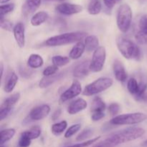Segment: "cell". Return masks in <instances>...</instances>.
<instances>
[{"instance_id":"cell-16","label":"cell","mask_w":147,"mask_h":147,"mask_svg":"<svg viewBox=\"0 0 147 147\" xmlns=\"http://www.w3.org/2000/svg\"><path fill=\"white\" fill-rule=\"evenodd\" d=\"M88 103L83 98H78L70 103L67 107V113L70 115L77 114L87 108Z\"/></svg>"},{"instance_id":"cell-35","label":"cell","mask_w":147,"mask_h":147,"mask_svg":"<svg viewBox=\"0 0 147 147\" xmlns=\"http://www.w3.org/2000/svg\"><path fill=\"white\" fill-rule=\"evenodd\" d=\"M58 71V67L54 65H50L48 67H46L42 72V74L44 76V77H48V76H53V75L56 74Z\"/></svg>"},{"instance_id":"cell-42","label":"cell","mask_w":147,"mask_h":147,"mask_svg":"<svg viewBox=\"0 0 147 147\" xmlns=\"http://www.w3.org/2000/svg\"><path fill=\"white\" fill-rule=\"evenodd\" d=\"M0 69H1V79H2L3 78V73H4V65H3V63H1V66H0Z\"/></svg>"},{"instance_id":"cell-38","label":"cell","mask_w":147,"mask_h":147,"mask_svg":"<svg viewBox=\"0 0 147 147\" xmlns=\"http://www.w3.org/2000/svg\"><path fill=\"white\" fill-rule=\"evenodd\" d=\"M120 106L119 104L116 103H113L111 104H110V106H109V112L112 116H116V115L119 113L120 111Z\"/></svg>"},{"instance_id":"cell-7","label":"cell","mask_w":147,"mask_h":147,"mask_svg":"<svg viewBox=\"0 0 147 147\" xmlns=\"http://www.w3.org/2000/svg\"><path fill=\"white\" fill-rule=\"evenodd\" d=\"M106 60V50L103 46H99L93 52L92 60L90 61V71L93 73L100 72L103 68Z\"/></svg>"},{"instance_id":"cell-4","label":"cell","mask_w":147,"mask_h":147,"mask_svg":"<svg viewBox=\"0 0 147 147\" xmlns=\"http://www.w3.org/2000/svg\"><path fill=\"white\" fill-rule=\"evenodd\" d=\"M132 10L130 6L127 4H123L119 7L117 11L116 23L119 30L121 32L126 33L129 30L131 24Z\"/></svg>"},{"instance_id":"cell-40","label":"cell","mask_w":147,"mask_h":147,"mask_svg":"<svg viewBox=\"0 0 147 147\" xmlns=\"http://www.w3.org/2000/svg\"><path fill=\"white\" fill-rule=\"evenodd\" d=\"M105 117L104 113H91V120L93 121H100V119H103Z\"/></svg>"},{"instance_id":"cell-19","label":"cell","mask_w":147,"mask_h":147,"mask_svg":"<svg viewBox=\"0 0 147 147\" xmlns=\"http://www.w3.org/2000/svg\"><path fill=\"white\" fill-rule=\"evenodd\" d=\"M18 82V76L14 73L11 71L9 73L7 78L5 80V83L4 85V90L6 93H11L15 88Z\"/></svg>"},{"instance_id":"cell-8","label":"cell","mask_w":147,"mask_h":147,"mask_svg":"<svg viewBox=\"0 0 147 147\" xmlns=\"http://www.w3.org/2000/svg\"><path fill=\"white\" fill-rule=\"evenodd\" d=\"M20 98V93H16L7 98L0 106V120L3 121L8 116L16 103Z\"/></svg>"},{"instance_id":"cell-9","label":"cell","mask_w":147,"mask_h":147,"mask_svg":"<svg viewBox=\"0 0 147 147\" xmlns=\"http://www.w3.org/2000/svg\"><path fill=\"white\" fill-rule=\"evenodd\" d=\"M82 93L81 83L78 80H74L69 88L65 90L60 96V100L62 103L77 97Z\"/></svg>"},{"instance_id":"cell-10","label":"cell","mask_w":147,"mask_h":147,"mask_svg":"<svg viewBox=\"0 0 147 147\" xmlns=\"http://www.w3.org/2000/svg\"><path fill=\"white\" fill-rule=\"evenodd\" d=\"M50 112V107L47 104L36 106L30 111L28 118L31 121H40L47 117Z\"/></svg>"},{"instance_id":"cell-22","label":"cell","mask_w":147,"mask_h":147,"mask_svg":"<svg viewBox=\"0 0 147 147\" xmlns=\"http://www.w3.org/2000/svg\"><path fill=\"white\" fill-rule=\"evenodd\" d=\"M27 65L29 67L37 69L41 67L44 64V60L41 55L38 54H31L27 60Z\"/></svg>"},{"instance_id":"cell-1","label":"cell","mask_w":147,"mask_h":147,"mask_svg":"<svg viewBox=\"0 0 147 147\" xmlns=\"http://www.w3.org/2000/svg\"><path fill=\"white\" fill-rule=\"evenodd\" d=\"M144 133V129L142 128L129 127L110 135L109 137L97 143L93 147H115L139 139Z\"/></svg>"},{"instance_id":"cell-43","label":"cell","mask_w":147,"mask_h":147,"mask_svg":"<svg viewBox=\"0 0 147 147\" xmlns=\"http://www.w3.org/2000/svg\"><path fill=\"white\" fill-rule=\"evenodd\" d=\"M10 0H0V3H1V4H6L7 2H8V1H9Z\"/></svg>"},{"instance_id":"cell-13","label":"cell","mask_w":147,"mask_h":147,"mask_svg":"<svg viewBox=\"0 0 147 147\" xmlns=\"http://www.w3.org/2000/svg\"><path fill=\"white\" fill-rule=\"evenodd\" d=\"M90 62L89 60H83L79 63L73 69V76L76 78H83L89 74Z\"/></svg>"},{"instance_id":"cell-23","label":"cell","mask_w":147,"mask_h":147,"mask_svg":"<svg viewBox=\"0 0 147 147\" xmlns=\"http://www.w3.org/2000/svg\"><path fill=\"white\" fill-rule=\"evenodd\" d=\"M84 44L88 52H94L99 47L98 38L95 35H88L85 39Z\"/></svg>"},{"instance_id":"cell-20","label":"cell","mask_w":147,"mask_h":147,"mask_svg":"<svg viewBox=\"0 0 147 147\" xmlns=\"http://www.w3.org/2000/svg\"><path fill=\"white\" fill-rule=\"evenodd\" d=\"M85 50H86V45L84 43L82 42L81 41L78 42L71 49L69 54V57L73 60H77L83 55Z\"/></svg>"},{"instance_id":"cell-34","label":"cell","mask_w":147,"mask_h":147,"mask_svg":"<svg viewBox=\"0 0 147 147\" xmlns=\"http://www.w3.org/2000/svg\"><path fill=\"white\" fill-rule=\"evenodd\" d=\"M93 134V130L91 129H85L84 130L82 131L80 134L76 137V141L77 142H82L86 139H88L91 135Z\"/></svg>"},{"instance_id":"cell-30","label":"cell","mask_w":147,"mask_h":147,"mask_svg":"<svg viewBox=\"0 0 147 147\" xmlns=\"http://www.w3.org/2000/svg\"><path fill=\"white\" fill-rule=\"evenodd\" d=\"M26 133L32 140L36 139L41 134V128L39 126H34L28 131H26Z\"/></svg>"},{"instance_id":"cell-15","label":"cell","mask_w":147,"mask_h":147,"mask_svg":"<svg viewBox=\"0 0 147 147\" xmlns=\"http://www.w3.org/2000/svg\"><path fill=\"white\" fill-rule=\"evenodd\" d=\"M13 34L17 45L20 47H24L25 45V29L24 24L19 22L13 28Z\"/></svg>"},{"instance_id":"cell-17","label":"cell","mask_w":147,"mask_h":147,"mask_svg":"<svg viewBox=\"0 0 147 147\" xmlns=\"http://www.w3.org/2000/svg\"><path fill=\"white\" fill-rule=\"evenodd\" d=\"M41 3L42 0H26L22 8L23 15L27 17L34 13L40 7Z\"/></svg>"},{"instance_id":"cell-39","label":"cell","mask_w":147,"mask_h":147,"mask_svg":"<svg viewBox=\"0 0 147 147\" xmlns=\"http://www.w3.org/2000/svg\"><path fill=\"white\" fill-rule=\"evenodd\" d=\"M121 1V0H103V3L109 9H111L116 4L120 2Z\"/></svg>"},{"instance_id":"cell-5","label":"cell","mask_w":147,"mask_h":147,"mask_svg":"<svg viewBox=\"0 0 147 147\" xmlns=\"http://www.w3.org/2000/svg\"><path fill=\"white\" fill-rule=\"evenodd\" d=\"M147 119V115L141 112L126 113L113 117L110 121V123L115 126L123 125H135L144 121Z\"/></svg>"},{"instance_id":"cell-45","label":"cell","mask_w":147,"mask_h":147,"mask_svg":"<svg viewBox=\"0 0 147 147\" xmlns=\"http://www.w3.org/2000/svg\"><path fill=\"white\" fill-rule=\"evenodd\" d=\"M46 1H63V0H46Z\"/></svg>"},{"instance_id":"cell-24","label":"cell","mask_w":147,"mask_h":147,"mask_svg":"<svg viewBox=\"0 0 147 147\" xmlns=\"http://www.w3.org/2000/svg\"><path fill=\"white\" fill-rule=\"evenodd\" d=\"M106 108V103H104V101L100 97H96L92 102L90 111L91 113H104Z\"/></svg>"},{"instance_id":"cell-25","label":"cell","mask_w":147,"mask_h":147,"mask_svg":"<svg viewBox=\"0 0 147 147\" xmlns=\"http://www.w3.org/2000/svg\"><path fill=\"white\" fill-rule=\"evenodd\" d=\"M15 129H7L1 131L0 133V144L4 145L9 140H11L15 135Z\"/></svg>"},{"instance_id":"cell-28","label":"cell","mask_w":147,"mask_h":147,"mask_svg":"<svg viewBox=\"0 0 147 147\" xmlns=\"http://www.w3.org/2000/svg\"><path fill=\"white\" fill-rule=\"evenodd\" d=\"M127 89L131 94L136 96L138 94L139 90V85L137 80L134 78H131L128 80Z\"/></svg>"},{"instance_id":"cell-11","label":"cell","mask_w":147,"mask_h":147,"mask_svg":"<svg viewBox=\"0 0 147 147\" xmlns=\"http://www.w3.org/2000/svg\"><path fill=\"white\" fill-rule=\"evenodd\" d=\"M56 11L63 15H73L83 11V7L79 4H70V3H62L55 7Z\"/></svg>"},{"instance_id":"cell-36","label":"cell","mask_w":147,"mask_h":147,"mask_svg":"<svg viewBox=\"0 0 147 147\" xmlns=\"http://www.w3.org/2000/svg\"><path fill=\"white\" fill-rule=\"evenodd\" d=\"M0 25H1V29L6 30V31H11L13 30L12 28V23L9 21V20L4 19V17H1V20H0Z\"/></svg>"},{"instance_id":"cell-6","label":"cell","mask_w":147,"mask_h":147,"mask_svg":"<svg viewBox=\"0 0 147 147\" xmlns=\"http://www.w3.org/2000/svg\"><path fill=\"white\" fill-rule=\"evenodd\" d=\"M113 83V81L111 78L106 77L99 78L85 87L83 94L86 96H94L109 89L111 87Z\"/></svg>"},{"instance_id":"cell-26","label":"cell","mask_w":147,"mask_h":147,"mask_svg":"<svg viewBox=\"0 0 147 147\" xmlns=\"http://www.w3.org/2000/svg\"><path fill=\"white\" fill-rule=\"evenodd\" d=\"M102 4L100 0H92L88 6V11L91 15H97L101 11Z\"/></svg>"},{"instance_id":"cell-21","label":"cell","mask_w":147,"mask_h":147,"mask_svg":"<svg viewBox=\"0 0 147 147\" xmlns=\"http://www.w3.org/2000/svg\"><path fill=\"white\" fill-rule=\"evenodd\" d=\"M48 17L49 15L46 11H38L32 17L31 20H30V22H31V24L32 26L37 27V26L41 25L43 23L45 22L47 19H48Z\"/></svg>"},{"instance_id":"cell-12","label":"cell","mask_w":147,"mask_h":147,"mask_svg":"<svg viewBox=\"0 0 147 147\" xmlns=\"http://www.w3.org/2000/svg\"><path fill=\"white\" fill-rule=\"evenodd\" d=\"M139 31L135 34V39L140 45L147 43V16H142L139 22Z\"/></svg>"},{"instance_id":"cell-31","label":"cell","mask_w":147,"mask_h":147,"mask_svg":"<svg viewBox=\"0 0 147 147\" xmlns=\"http://www.w3.org/2000/svg\"><path fill=\"white\" fill-rule=\"evenodd\" d=\"M31 142L32 139L29 137L26 131H24L23 133H22L21 136H20L18 145L20 147H29L31 144Z\"/></svg>"},{"instance_id":"cell-41","label":"cell","mask_w":147,"mask_h":147,"mask_svg":"<svg viewBox=\"0 0 147 147\" xmlns=\"http://www.w3.org/2000/svg\"><path fill=\"white\" fill-rule=\"evenodd\" d=\"M60 114H61V110H60V109H57V110H56L53 113V114L51 116L52 120L53 121L57 120V119L60 117Z\"/></svg>"},{"instance_id":"cell-46","label":"cell","mask_w":147,"mask_h":147,"mask_svg":"<svg viewBox=\"0 0 147 147\" xmlns=\"http://www.w3.org/2000/svg\"><path fill=\"white\" fill-rule=\"evenodd\" d=\"M0 147H5V146H4V145H1V146H0Z\"/></svg>"},{"instance_id":"cell-3","label":"cell","mask_w":147,"mask_h":147,"mask_svg":"<svg viewBox=\"0 0 147 147\" xmlns=\"http://www.w3.org/2000/svg\"><path fill=\"white\" fill-rule=\"evenodd\" d=\"M116 45L119 52L126 59H134L140 60L142 57V52L140 47L133 41L124 37H119L116 40Z\"/></svg>"},{"instance_id":"cell-37","label":"cell","mask_w":147,"mask_h":147,"mask_svg":"<svg viewBox=\"0 0 147 147\" xmlns=\"http://www.w3.org/2000/svg\"><path fill=\"white\" fill-rule=\"evenodd\" d=\"M100 136H98V137L94 138V139H90V140H88V141H86V142L77 144L72 145V146H67V147H88V146H90V145L93 144L94 143H96L97 141H98L99 139H100Z\"/></svg>"},{"instance_id":"cell-44","label":"cell","mask_w":147,"mask_h":147,"mask_svg":"<svg viewBox=\"0 0 147 147\" xmlns=\"http://www.w3.org/2000/svg\"><path fill=\"white\" fill-rule=\"evenodd\" d=\"M142 146H144V147H147V139H146V141H144V142L143 143H142Z\"/></svg>"},{"instance_id":"cell-29","label":"cell","mask_w":147,"mask_h":147,"mask_svg":"<svg viewBox=\"0 0 147 147\" xmlns=\"http://www.w3.org/2000/svg\"><path fill=\"white\" fill-rule=\"evenodd\" d=\"M52 62L54 65L57 67H62L68 64L70 62V58L66 56L56 55L52 58Z\"/></svg>"},{"instance_id":"cell-18","label":"cell","mask_w":147,"mask_h":147,"mask_svg":"<svg viewBox=\"0 0 147 147\" xmlns=\"http://www.w3.org/2000/svg\"><path fill=\"white\" fill-rule=\"evenodd\" d=\"M66 74L65 71L60 72V73H56V74L53 75V76H48V77H44L40 81L39 86L42 88H47L50 86L51 85L54 84L55 82L58 81L60 79L63 78Z\"/></svg>"},{"instance_id":"cell-27","label":"cell","mask_w":147,"mask_h":147,"mask_svg":"<svg viewBox=\"0 0 147 147\" xmlns=\"http://www.w3.org/2000/svg\"><path fill=\"white\" fill-rule=\"evenodd\" d=\"M67 123L66 121H62L53 124L51 127V131L55 136H59L62 134L65 131L67 128Z\"/></svg>"},{"instance_id":"cell-32","label":"cell","mask_w":147,"mask_h":147,"mask_svg":"<svg viewBox=\"0 0 147 147\" xmlns=\"http://www.w3.org/2000/svg\"><path fill=\"white\" fill-rule=\"evenodd\" d=\"M14 7H15V5L13 3L1 4L0 6V17H4V15L14 11Z\"/></svg>"},{"instance_id":"cell-14","label":"cell","mask_w":147,"mask_h":147,"mask_svg":"<svg viewBox=\"0 0 147 147\" xmlns=\"http://www.w3.org/2000/svg\"><path fill=\"white\" fill-rule=\"evenodd\" d=\"M113 71L115 78L116 80L119 82L123 83L127 79V73L126 71L124 65L121 60H114L113 64Z\"/></svg>"},{"instance_id":"cell-2","label":"cell","mask_w":147,"mask_h":147,"mask_svg":"<svg viewBox=\"0 0 147 147\" xmlns=\"http://www.w3.org/2000/svg\"><path fill=\"white\" fill-rule=\"evenodd\" d=\"M86 36L84 32H73L64 33L50 37L43 42V45L47 47H57L65 45L74 42H78Z\"/></svg>"},{"instance_id":"cell-33","label":"cell","mask_w":147,"mask_h":147,"mask_svg":"<svg viewBox=\"0 0 147 147\" xmlns=\"http://www.w3.org/2000/svg\"><path fill=\"white\" fill-rule=\"evenodd\" d=\"M80 128H81V125L80 123H76V124L72 125L70 127H69V129H67V131L65 133V138L68 139V138L74 136L78 131H79Z\"/></svg>"}]
</instances>
